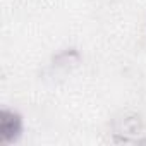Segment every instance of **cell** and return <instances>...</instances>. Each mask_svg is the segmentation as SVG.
I'll return each mask as SVG.
<instances>
[{
	"label": "cell",
	"mask_w": 146,
	"mask_h": 146,
	"mask_svg": "<svg viewBox=\"0 0 146 146\" xmlns=\"http://www.w3.org/2000/svg\"><path fill=\"white\" fill-rule=\"evenodd\" d=\"M23 134V119L17 112L4 108L0 112V139L4 144L16 143Z\"/></svg>",
	"instance_id": "6da1fadb"
}]
</instances>
